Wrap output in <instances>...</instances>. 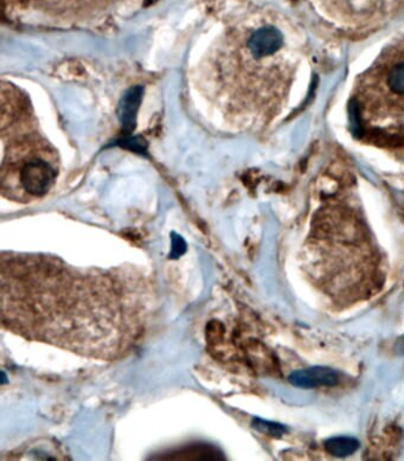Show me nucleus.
<instances>
[{"label": "nucleus", "mask_w": 404, "mask_h": 461, "mask_svg": "<svg viewBox=\"0 0 404 461\" xmlns=\"http://www.w3.org/2000/svg\"><path fill=\"white\" fill-rule=\"evenodd\" d=\"M308 51L282 14L249 11L231 22L198 62L194 85L235 129H265L287 110Z\"/></svg>", "instance_id": "f257e3e1"}, {"label": "nucleus", "mask_w": 404, "mask_h": 461, "mask_svg": "<svg viewBox=\"0 0 404 461\" xmlns=\"http://www.w3.org/2000/svg\"><path fill=\"white\" fill-rule=\"evenodd\" d=\"M3 321L18 333L84 352L80 333L87 336L91 354L99 356L94 333L107 355L120 346L110 333L123 340L129 332L123 314L130 303L117 281L110 276L78 275L55 258H10L3 260Z\"/></svg>", "instance_id": "f03ea898"}, {"label": "nucleus", "mask_w": 404, "mask_h": 461, "mask_svg": "<svg viewBox=\"0 0 404 461\" xmlns=\"http://www.w3.org/2000/svg\"><path fill=\"white\" fill-rule=\"evenodd\" d=\"M350 112L359 136L404 148V39L385 48L359 75Z\"/></svg>", "instance_id": "7ed1b4c3"}, {"label": "nucleus", "mask_w": 404, "mask_h": 461, "mask_svg": "<svg viewBox=\"0 0 404 461\" xmlns=\"http://www.w3.org/2000/svg\"><path fill=\"white\" fill-rule=\"evenodd\" d=\"M0 189L4 197L32 202L47 196L59 175L58 153L30 116L20 113L3 125Z\"/></svg>", "instance_id": "20e7f679"}, {"label": "nucleus", "mask_w": 404, "mask_h": 461, "mask_svg": "<svg viewBox=\"0 0 404 461\" xmlns=\"http://www.w3.org/2000/svg\"><path fill=\"white\" fill-rule=\"evenodd\" d=\"M115 0H35V7L56 23H80L103 13Z\"/></svg>", "instance_id": "39448f33"}, {"label": "nucleus", "mask_w": 404, "mask_h": 461, "mask_svg": "<svg viewBox=\"0 0 404 461\" xmlns=\"http://www.w3.org/2000/svg\"><path fill=\"white\" fill-rule=\"evenodd\" d=\"M294 387L314 389L319 387H335L339 384L338 371L328 366H312V368L295 370L288 377Z\"/></svg>", "instance_id": "423d86ee"}, {"label": "nucleus", "mask_w": 404, "mask_h": 461, "mask_svg": "<svg viewBox=\"0 0 404 461\" xmlns=\"http://www.w3.org/2000/svg\"><path fill=\"white\" fill-rule=\"evenodd\" d=\"M324 447L332 456L346 458L358 451L361 442L353 437H333L324 441Z\"/></svg>", "instance_id": "0eeeda50"}, {"label": "nucleus", "mask_w": 404, "mask_h": 461, "mask_svg": "<svg viewBox=\"0 0 404 461\" xmlns=\"http://www.w3.org/2000/svg\"><path fill=\"white\" fill-rule=\"evenodd\" d=\"M219 452L209 446H189L182 448L181 451L172 452L168 456L162 459L171 460H198V459H219Z\"/></svg>", "instance_id": "6e6552de"}, {"label": "nucleus", "mask_w": 404, "mask_h": 461, "mask_svg": "<svg viewBox=\"0 0 404 461\" xmlns=\"http://www.w3.org/2000/svg\"><path fill=\"white\" fill-rule=\"evenodd\" d=\"M253 427L259 432L265 434V436L273 438H282L283 434L288 432L287 427L282 423L265 421L262 419H254Z\"/></svg>", "instance_id": "1a4fd4ad"}]
</instances>
